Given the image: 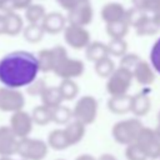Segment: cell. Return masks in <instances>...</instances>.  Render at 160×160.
I'll list each match as a JSON object with an SVG mask.
<instances>
[{
  "instance_id": "1",
  "label": "cell",
  "mask_w": 160,
  "mask_h": 160,
  "mask_svg": "<svg viewBox=\"0 0 160 160\" xmlns=\"http://www.w3.org/2000/svg\"><path fill=\"white\" fill-rule=\"evenodd\" d=\"M39 74L36 55L15 50L0 59V82L5 88L20 89L31 84Z\"/></svg>"
},
{
  "instance_id": "2",
  "label": "cell",
  "mask_w": 160,
  "mask_h": 160,
  "mask_svg": "<svg viewBox=\"0 0 160 160\" xmlns=\"http://www.w3.org/2000/svg\"><path fill=\"white\" fill-rule=\"evenodd\" d=\"M54 55H55V65L52 72L62 80H72L79 78L84 74L85 65L79 59L69 58L68 51L64 46H54Z\"/></svg>"
},
{
  "instance_id": "3",
  "label": "cell",
  "mask_w": 160,
  "mask_h": 160,
  "mask_svg": "<svg viewBox=\"0 0 160 160\" xmlns=\"http://www.w3.org/2000/svg\"><path fill=\"white\" fill-rule=\"evenodd\" d=\"M142 122L138 118H131V119H125L120 120L114 124L111 129V134L114 140L120 144V145H130L135 142L138 134L142 129Z\"/></svg>"
},
{
  "instance_id": "4",
  "label": "cell",
  "mask_w": 160,
  "mask_h": 160,
  "mask_svg": "<svg viewBox=\"0 0 160 160\" xmlns=\"http://www.w3.org/2000/svg\"><path fill=\"white\" fill-rule=\"evenodd\" d=\"M49 146L46 141L34 138L19 139L16 154L20 155L21 160H44L48 155Z\"/></svg>"
},
{
  "instance_id": "5",
  "label": "cell",
  "mask_w": 160,
  "mask_h": 160,
  "mask_svg": "<svg viewBox=\"0 0 160 160\" xmlns=\"http://www.w3.org/2000/svg\"><path fill=\"white\" fill-rule=\"evenodd\" d=\"M98 109H99L98 100L91 95H84L76 101L74 109L71 110L72 118L74 120L81 122L85 126L90 125L96 120Z\"/></svg>"
},
{
  "instance_id": "6",
  "label": "cell",
  "mask_w": 160,
  "mask_h": 160,
  "mask_svg": "<svg viewBox=\"0 0 160 160\" xmlns=\"http://www.w3.org/2000/svg\"><path fill=\"white\" fill-rule=\"evenodd\" d=\"M132 74L124 69V68H116L112 74L108 78L106 81V92L110 96H120V95H126L128 90L131 86L132 82Z\"/></svg>"
},
{
  "instance_id": "7",
  "label": "cell",
  "mask_w": 160,
  "mask_h": 160,
  "mask_svg": "<svg viewBox=\"0 0 160 160\" xmlns=\"http://www.w3.org/2000/svg\"><path fill=\"white\" fill-rule=\"evenodd\" d=\"M135 144L141 149L148 160L160 159V139L156 136L154 129L142 126L136 136Z\"/></svg>"
},
{
  "instance_id": "8",
  "label": "cell",
  "mask_w": 160,
  "mask_h": 160,
  "mask_svg": "<svg viewBox=\"0 0 160 160\" xmlns=\"http://www.w3.org/2000/svg\"><path fill=\"white\" fill-rule=\"evenodd\" d=\"M25 106V96L18 89L0 88V110L4 112H16Z\"/></svg>"
},
{
  "instance_id": "9",
  "label": "cell",
  "mask_w": 160,
  "mask_h": 160,
  "mask_svg": "<svg viewBox=\"0 0 160 160\" xmlns=\"http://www.w3.org/2000/svg\"><path fill=\"white\" fill-rule=\"evenodd\" d=\"M32 126H34V122L29 112L20 110L11 114L9 128L11 129V131L18 139L28 138L32 131Z\"/></svg>"
},
{
  "instance_id": "10",
  "label": "cell",
  "mask_w": 160,
  "mask_h": 160,
  "mask_svg": "<svg viewBox=\"0 0 160 160\" xmlns=\"http://www.w3.org/2000/svg\"><path fill=\"white\" fill-rule=\"evenodd\" d=\"M64 40L65 42L76 50L85 49L91 41L90 34L85 28L75 26V25H68L64 29Z\"/></svg>"
},
{
  "instance_id": "11",
  "label": "cell",
  "mask_w": 160,
  "mask_h": 160,
  "mask_svg": "<svg viewBox=\"0 0 160 160\" xmlns=\"http://www.w3.org/2000/svg\"><path fill=\"white\" fill-rule=\"evenodd\" d=\"M92 18H94V10H92L91 4L88 1V2H82V4L72 8L71 10H69L66 21H69V25L85 28L86 25H89L92 21Z\"/></svg>"
},
{
  "instance_id": "12",
  "label": "cell",
  "mask_w": 160,
  "mask_h": 160,
  "mask_svg": "<svg viewBox=\"0 0 160 160\" xmlns=\"http://www.w3.org/2000/svg\"><path fill=\"white\" fill-rule=\"evenodd\" d=\"M19 139L14 135L9 125L0 126V158H12L16 154Z\"/></svg>"
},
{
  "instance_id": "13",
  "label": "cell",
  "mask_w": 160,
  "mask_h": 160,
  "mask_svg": "<svg viewBox=\"0 0 160 160\" xmlns=\"http://www.w3.org/2000/svg\"><path fill=\"white\" fill-rule=\"evenodd\" d=\"M40 25L45 34L55 35V34L64 31V29L66 26V18L61 12H58V11L46 12V15L41 20Z\"/></svg>"
},
{
  "instance_id": "14",
  "label": "cell",
  "mask_w": 160,
  "mask_h": 160,
  "mask_svg": "<svg viewBox=\"0 0 160 160\" xmlns=\"http://www.w3.org/2000/svg\"><path fill=\"white\" fill-rule=\"evenodd\" d=\"M131 74H132V79H135L141 85H151L155 80V72L152 68L148 61L142 59L135 65Z\"/></svg>"
},
{
  "instance_id": "15",
  "label": "cell",
  "mask_w": 160,
  "mask_h": 160,
  "mask_svg": "<svg viewBox=\"0 0 160 160\" xmlns=\"http://www.w3.org/2000/svg\"><path fill=\"white\" fill-rule=\"evenodd\" d=\"M151 108V101L148 95V91H141L131 96L130 112H132L136 118L145 116Z\"/></svg>"
},
{
  "instance_id": "16",
  "label": "cell",
  "mask_w": 160,
  "mask_h": 160,
  "mask_svg": "<svg viewBox=\"0 0 160 160\" xmlns=\"http://www.w3.org/2000/svg\"><path fill=\"white\" fill-rule=\"evenodd\" d=\"M126 9L120 2H108L101 9V18L106 24L124 20Z\"/></svg>"
},
{
  "instance_id": "17",
  "label": "cell",
  "mask_w": 160,
  "mask_h": 160,
  "mask_svg": "<svg viewBox=\"0 0 160 160\" xmlns=\"http://www.w3.org/2000/svg\"><path fill=\"white\" fill-rule=\"evenodd\" d=\"M108 109L110 112L116 115H122L130 111L131 105V96L130 95H120V96H110L106 102Z\"/></svg>"
},
{
  "instance_id": "18",
  "label": "cell",
  "mask_w": 160,
  "mask_h": 160,
  "mask_svg": "<svg viewBox=\"0 0 160 160\" xmlns=\"http://www.w3.org/2000/svg\"><path fill=\"white\" fill-rule=\"evenodd\" d=\"M64 132H65L69 145L70 146L76 145L82 140V138L85 135V125H82L81 122H79L76 120L70 121L64 128Z\"/></svg>"
},
{
  "instance_id": "19",
  "label": "cell",
  "mask_w": 160,
  "mask_h": 160,
  "mask_svg": "<svg viewBox=\"0 0 160 160\" xmlns=\"http://www.w3.org/2000/svg\"><path fill=\"white\" fill-rule=\"evenodd\" d=\"M5 15V35L16 36L24 29V20L18 12H9Z\"/></svg>"
},
{
  "instance_id": "20",
  "label": "cell",
  "mask_w": 160,
  "mask_h": 160,
  "mask_svg": "<svg viewBox=\"0 0 160 160\" xmlns=\"http://www.w3.org/2000/svg\"><path fill=\"white\" fill-rule=\"evenodd\" d=\"M41 99V105L49 108V109H55L59 105H61V102L64 101L58 86H46V89L42 91V94L40 95Z\"/></svg>"
},
{
  "instance_id": "21",
  "label": "cell",
  "mask_w": 160,
  "mask_h": 160,
  "mask_svg": "<svg viewBox=\"0 0 160 160\" xmlns=\"http://www.w3.org/2000/svg\"><path fill=\"white\" fill-rule=\"evenodd\" d=\"M46 144L49 148H51L52 150H56V151H61V150L70 148L68 139L65 136L64 129H54L52 131H50L48 135Z\"/></svg>"
},
{
  "instance_id": "22",
  "label": "cell",
  "mask_w": 160,
  "mask_h": 160,
  "mask_svg": "<svg viewBox=\"0 0 160 160\" xmlns=\"http://www.w3.org/2000/svg\"><path fill=\"white\" fill-rule=\"evenodd\" d=\"M85 55L88 60L96 62L99 60H102L109 56V51L106 48V44L100 41H92L85 48Z\"/></svg>"
},
{
  "instance_id": "23",
  "label": "cell",
  "mask_w": 160,
  "mask_h": 160,
  "mask_svg": "<svg viewBox=\"0 0 160 160\" xmlns=\"http://www.w3.org/2000/svg\"><path fill=\"white\" fill-rule=\"evenodd\" d=\"M36 60H38V66H39V71L41 72H50L54 69L55 65V55H54V50L51 49H42L38 52L36 55Z\"/></svg>"
},
{
  "instance_id": "24",
  "label": "cell",
  "mask_w": 160,
  "mask_h": 160,
  "mask_svg": "<svg viewBox=\"0 0 160 160\" xmlns=\"http://www.w3.org/2000/svg\"><path fill=\"white\" fill-rule=\"evenodd\" d=\"M24 39L30 44H36L42 40L45 32L40 24H28L21 31Z\"/></svg>"
},
{
  "instance_id": "25",
  "label": "cell",
  "mask_w": 160,
  "mask_h": 160,
  "mask_svg": "<svg viewBox=\"0 0 160 160\" xmlns=\"http://www.w3.org/2000/svg\"><path fill=\"white\" fill-rule=\"evenodd\" d=\"M46 15V10L41 4H31L25 9V20L28 24H40L44 16Z\"/></svg>"
},
{
  "instance_id": "26",
  "label": "cell",
  "mask_w": 160,
  "mask_h": 160,
  "mask_svg": "<svg viewBox=\"0 0 160 160\" xmlns=\"http://www.w3.org/2000/svg\"><path fill=\"white\" fill-rule=\"evenodd\" d=\"M32 122L39 125V126H45L49 122H51V109L44 106V105H38L32 109L30 114Z\"/></svg>"
},
{
  "instance_id": "27",
  "label": "cell",
  "mask_w": 160,
  "mask_h": 160,
  "mask_svg": "<svg viewBox=\"0 0 160 160\" xmlns=\"http://www.w3.org/2000/svg\"><path fill=\"white\" fill-rule=\"evenodd\" d=\"M106 34L110 36V39H124L129 32V25L125 20L115 21L106 24Z\"/></svg>"
},
{
  "instance_id": "28",
  "label": "cell",
  "mask_w": 160,
  "mask_h": 160,
  "mask_svg": "<svg viewBox=\"0 0 160 160\" xmlns=\"http://www.w3.org/2000/svg\"><path fill=\"white\" fill-rule=\"evenodd\" d=\"M72 119V111L65 105H59L51 110V121L58 125H66Z\"/></svg>"
},
{
  "instance_id": "29",
  "label": "cell",
  "mask_w": 160,
  "mask_h": 160,
  "mask_svg": "<svg viewBox=\"0 0 160 160\" xmlns=\"http://www.w3.org/2000/svg\"><path fill=\"white\" fill-rule=\"evenodd\" d=\"M58 89L62 100H68V101L74 100L79 94V85L74 80H61Z\"/></svg>"
},
{
  "instance_id": "30",
  "label": "cell",
  "mask_w": 160,
  "mask_h": 160,
  "mask_svg": "<svg viewBox=\"0 0 160 160\" xmlns=\"http://www.w3.org/2000/svg\"><path fill=\"white\" fill-rule=\"evenodd\" d=\"M149 15L145 12V11H141L139 9H135V8H130V9H126V12H125V18L124 20L126 21V24L129 25V28H138Z\"/></svg>"
},
{
  "instance_id": "31",
  "label": "cell",
  "mask_w": 160,
  "mask_h": 160,
  "mask_svg": "<svg viewBox=\"0 0 160 160\" xmlns=\"http://www.w3.org/2000/svg\"><path fill=\"white\" fill-rule=\"evenodd\" d=\"M109 55L115 58H122L128 51V42L124 39H111L106 44Z\"/></svg>"
},
{
  "instance_id": "32",
  "label": "cell",
  "mask_w": 160,
  "mask_h": 160,
  "mask_svg": "<svg viewBox=\"0 0 160 160\" xmlns=\"http://www.w3.org/2000/svg\"><path fill=\"white\" fill-rule=\"evenodd\" d=\"M159 30L160 28L154 22L151 16H148L138 28H135V32L139 36H151V35H155Z\"/></svg>"
},
{
  "instance_id": "33",
  "label": "cell",
  "mask_w": 160,
  "mask_h": 160,
  "mask_svg": "<svg viewBox=\"0 0 160 160\" xmlns=\"http://www.w3.org/2000/svg\"><path fill=\"white\" fill-rule=\"evenodd\" d=\"M115 70V64L114 61L110 59V56L102 59V60H99L95 62V72L100 76V78H105L108 79L112 71Z\"/></svg>"
},
{
  "instance_id": "34",
  "label": "cell",
  "mask_w": 160,
  "mask_h": 160,
  "mask_svg": "<svg viewBox=\"0 0 160 160\" xmlns=\"http://www.w3.org/2000/svg\"><path fill=\"white\" fill-rule=\"evenodd\" d=\"M132 8L148 12H158L160 10V0H131Z\"/></svg>"
},
{
  "instance_id": "35",
  "label": "cell",
  "mask_w": 160,
  "mask_h": 160,
  "mask_svg": "<svg viewBox=\"0 0 160 160\" xmlns=\"http://www.w3.org/2000/svg\"><path fill=\"white\" fill-rule=\"evenodd\" d=\"M125 158L126 160H148L145 154L141 151V149L135 144H130L125 149Z\"/></svg>"
},
{
  "instance_id": "36",
  "label": "cell",
  "mask_w": 160,
  "mask_h": 160,
  "mask_svg": "<svg viewBox=\"0 0 160 160\" xmlns=\"http://www.w3.org/2000/svg\"><path fill=\"white\" fill-rule=\"evenodd\" d=\"M150 64L152 70L160 74V38L154 42L150 51Z\"/></svg>"
},
{
  "instance_id": "37",
  "label": "cell",
  "mask_w": 160,
  "mask_h": 160,
  "mask_svg": "<svg viewBox=\"0 0 160 160\" xmlns=\"http://www.w3.org/2000/svg\"><path fill=\"white\" fill-rule=\"evenodd\" d=\"M46 82L44 79H39L36 78L31 84H29L26 86V92L31 96H40L42 94V91L46 89Z\"/></svg>"
},
{
  "instance_id": "38",
  "label": "cell",
  "mask_w": 160,
  "mask_h": 160,
  "mask_svg": "<svg viewBox=\"0 0 160 160\" xmlns=\"http://www.w3.org/2000/svg\"><path fill=\"white\" fill-rule=\"evenodd\" d=\"M141 60V58L140 56H138L136 54H125L122 58H121V60H120V68H124V69H126V70H129L130 72L132 71V69L135 68V65L139 62Z\"/></svg>"
},
{
  "instance_id": "39",
  "label": "cell",
  "mask_w": 160,
  "mask_h": 160,
  "mask_svg": "<svg viewBox=\"0 0 160 160\" xmlns=\"http://www.w3.org/2000/svg\"><path fill=\"white\" fill-rule=\"evenodd\" d=\"M0 12L1 14L16 12L15 0H0Z\"/></svg>"
},
{
  "instance_id": "40",
  "label": "cell",
  "mask_w": 160,
  "mask_h": 160,
  "mask_svg": "<svg viewBox=\"0 0 160 160\" xmlns=\"http://www.w3.org/2000/svg\"><path fill=\"white\" fill-rule=\"evenodd\" d=\"M89 0H56V2L65 10H71L72 8L82 4V2H88Z\"/></svg>"
},
{
  "instance_id": "41",
  "label": "cell",
  "mask_w": 160,
  "mask_h": 160,
  "mask_svg": "<svg viewBox=\"0 0 160 160\" xmlns=\"http://www.w3.org/2000/svg\"><path fill=\"white\" fill-rule=\"evenodd\" d=\"M32 4V0H15V8L18 10H25L29 5Z\"/></svg>"
},
{
  "instance_id": "42",
  "label": "cell",
  "mask_w": 160,
  "mask_h": 160,
  "mask_svg": "<svg viewBox=\"0 0 160 160\" xmlns=\"http://www.w3.org/2000/svg\"><path fill=\"white\" fill-rule=\"evenodd\" d=\"M5 34V15L0 12V35Z\"/></svg>"
},
{
  "instance_id": "43",
  "label": "cell",
  "mask_w": 160,
  "mask_h": 160,
  "mask_svg": "<svg viewBox=\"0 0 160 160\" xmlns=\"http://www.w3.org/2000/svg\"><path fill=\"white\" fill-rule=\"evenodd\" d=\"M75 160H98V159L94 158V156L90 155V154H81V155H79Z\"/></svg>"
},
{
  "instance_id": "44",
  "label": "cell",
  "mask_w": 160,
  "mask_h": 160,
  "mask_svg": "<svg viewBox=\"0 0 160 160\" xmlns=\"http://www.w3.org/2000/svg\"><path fill=\"white\" fill-rule=\"evenodd\" d=\"M98 160H118V159L111 154H102L98 158Z\"/></svg>"
},
{
  "instance_id": "45",
  "label": "cell",
  "mask_w": 160,
  "mask_h": 160,
  "mask_svg": "<svg viewBox=\"0 0 160 160\" xmlns=\"http://www.w3.org/2000/svg\"><path fill=\"white\" fill-rule=\"evenodd\" d=\"M151 19L154 20V22L160 28V10L158 11V12H155V14H152V16H151Z\"/></svg>"
},
{
  "instance_id": "46",
  "label": "cell",
  "mask_w": 160,
  "mask_h": 160,
  "mask_svg": "<svg viewBox=\"0 0 160 160\" xmlns=\"http://www.w3.org/2000/svg\"><path fill=\"white\" fill-rule=\"evenodd\" d=\"M154 131H155V134H156V136L160 139V124H158L156 125V128L154 129Z\"/></svg>"
},
{
  "instance_id": "47",
  "label": "cell",
  "mask_w": 160,
  "mask_h": 160,
  "mask_svg": "<svg viewBox=\"0 0 160 160\" xmlns=\"http://www.w3.org/2000/svg\"><path fill=\"white\" fill-rule=\"evenodd\" d=\"M0 160H14L12 158H0Z\"/></svg>"
},
{
  "instance_id": "48",
  "label": "cell",
  "mask_w": 160,
  "mask_h": 160,
  "mask_svg": "<svg viewBox=\"0 0 160 160\" xmlns=\"http://www.w3.org/2000/svg\"><path fill=\"white\" fill-rule=\"evenodd\" d=\"M158 124H160V110H159V112H158Z\"/></svg>"
},
{
  "instance_id": "49",
  "label": "cell",
  "mask_w": 160,
  "mask_h": 160,
  "mask_svg": "<svg viewBox=\"0 0 160 160\" xmlns=\"http://www.w3.org/2000/svg\"><path fill=\"white\" fill-rule=\"evenodd\" d=\"M56 160H65V159H56Z\"/></svg>"
},
{
  "instance_id": "50",
  "label": "cell",
  "mask_w": 160,
  "mask_h": 160,
  "mask_svg": "<svg viewBox=\"0 0 160 160\" xmlns=\"http://www.w3.org/2000/svg\"><path fill=\"white\" fill-rule=\"evenodd\" d=\"M20 160H21V159H20Z\"/></svg>"
}]
</instances>
